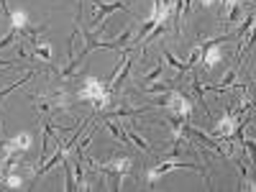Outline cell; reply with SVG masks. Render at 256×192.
<instances>
[{
    "label": "cell",
    "instance_id": "2",
    "mask_svg": "<svg viewBox=\"0 0 256 192\" xmlns=\"http://www.w3.org/2000/svg\"><path fill=\"white\" fill-rule=\"evenodd\" d=\"M131 159L128 156H123V159H110V162H102V164H98V169L102 174H110V187L113 190H118L120 187V180H123V174H128V169H131Z\"/></svg>",
    "mask_w": 256,
    "mask_h": 192
},
{
    "label": "cell",
    "instance_id": "3",
    "mask_svg": "<svg viewBox=\"0 0 256 192\" xmlns=\"http://www.w3.org/2000/svg\"><path fill=\"white\" fill-rule=\"evenodd\" d=\"M164 105L169 110H172V116H180V118H184V120H190V113H192V102H190V98L184 95V92H180V90H166V95H164Z\"/></svg>",
    "mask_w": 256,
    "mask_h": 192
},
{
    "label": "cell",
    "instance_id": "7",
    "mask_svg": "<svg viewBox=\"0 0 256 192\" xmlns=\"http://www.w3.org/2000/svg\"><path fill=\"white\" fill-rule=\"evenodd\" d=\"M31 77H34V72H26V77H24V80H16V82H10V84H8V88H3V90H0V100H3V98H6L8 92H13L16 88H20V84H24V82H28Z\"/></svg>",
    "mask_w": 256,
    "mask_h": 192
},
{
    "label": "cell",
    "instance_id": "1",
    "mask_svg": "<svg viewBox=\"0 0 256 192\" xmlns=\"http://www.w3.org/2000/svg\"><path fill=\"white\" fill-rule=\"evenodd\" d=\"M80 100L82 102H95V108H105V102H110V90H105L98 80L88 77L80 88Z\"/></svg>",
    "mask_w": 256,
    "mask_h": 192
},
{
    "label": "cell",
    "instance_id": "4",
    "mask_svg": "<svg viewBox=\"0 0 256 192\" xmlns=\"http://www.w3.org/2000/svg\"><path fill=\"white\" fill-rule=\"evenodd\" d=\"M36 108L44 116H56L64 110V92H54V95H36Z\"/></svg>",
    "mask_w": 256,
    "mask_h": 192
},
{
    "label": "cell",
    "instance_id": "10",
    "mask_svg": "<svg viewBox=\"0 0 256 192\" xmlns=\"http://www.w3.org/2000/svg\"><path fill=\"white\" fill-rule=\"evenodd\" d=\"M162 70H164V64H156V67H154L152 72L141 77V82H154V80H159V77H162Z\"/></svg>",
    "mask_w": 256,
    "mask_h": 192
},
{
    "label": "cell",
    "instance_id": "6",
    "mask_svg": "<svg viewBox=\"0 0 256 192\" xmlns=\"http://www.w3.org/2000/svg\"><path fill=\"white\" fill-rule=\"evenodd\" d=\"M92 3L98 6V13H95V18H92V24H95V26H100L102 20L110 16V13H116V10H120V8L126 10V6H123V3H110V6H102V0H92Z\"/></svg>",
    "mask_w": 256,
    "mask_h": 192
},
{
    "label": "cell",
    "instance_id": "5",
    "mask_svg": "<svg viewBox=\"0 0 256 192\" xmlns=\"http://www.w3.org/2000/svg\"><path fill=\"white\" fill-rule=\"evenodd\" d=\"M169 169H198V172H200V174L208 180V172H205L202 166H198V164H184V162H177V159H172V162H162V164H156V166L152 169V174H148V184L154 187V182H156L162 174H166Z\"/></svg>",
    "mask_w": 256,
    "mask_h": 192
},
{
    "label": "cell",
    "instance_id": "8",
    "mask_svg": "<svg viewBox=\"0 0 256 192\" xmlns=\"http://www.w3.org/2000/svg\"><path fill=\"white\" fill-rule=\"evenodd\" d=\"M126 134H128V141H134V144H136L138 148H144V152H152V148H148V144H146V141H144V138H141V136H138L136 131H134V128H128Z\"/></svg>",
    "mask_w": 256,
    "mask_h": 192
},
{
    "label": "cell",
    "instance_id": "12",
    "mask_svg": "<svg viewBox=\"0 0 256 192\" xmlns=\"http://www.w3.org/2000/svg\"><path fill=\"white\" fill-rule=\"evenodd\" d=\"M0 67H13V62H6V59H0Z\"/></svg>",
    "mask_w": 256,
    "mask_h": 192
},
{
    "label": "cell",
    "instance_id": "11",
    "mask_svg": "<svg viewBox=\"0 0 256 192\" xmlns=\"http://www.w3.org/2000/svg\"><path fill=\"white\" fill-rule=\"evenodd\" d=\"M0 8H3V13H6V18L10 20V8H8V3H6V0H0Z\"/></svg>",
    "mask_w": 256,
    "mask_h": 192
},
{
    "label": "cell",
    "instance_id": "9",
    "mask_svg": "<svg viewBox=\"0 0 256 192\" xmlns=\"http://www.w3.org/2000/svg\"><path fill=\"white\" fill-rule=\"evenodd\" d=\"M164 56H166V62H169V64H172V67H174V70H180V72H187V70H192V67H190V64H187V62H180V59H174V56H172V54H169V52H164Z\"/></svg>",
    "mask_w": 256,
    "mask_h": 192
}]
</instances>
